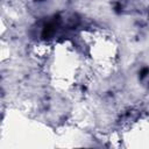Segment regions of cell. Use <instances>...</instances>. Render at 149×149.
Segmentation results:
<instances>
[{
  "label": "cell",
  "mask_w": 149,
  "mask_h": 149,
  "mask_svg": "<svg viewBox=\"0 0 149 149\" xmlns=\"http://www.w3.org/2000/svg\"><path fill=\"white\" fill-rule=\"evenodd\" d=\"M54 31H55V24H54V23H48V24L44 27L42 35H43V37L47 38V37H50V36L54 34Z\"/></svg>",
  "instance_id": "1"
}]
</instances>
